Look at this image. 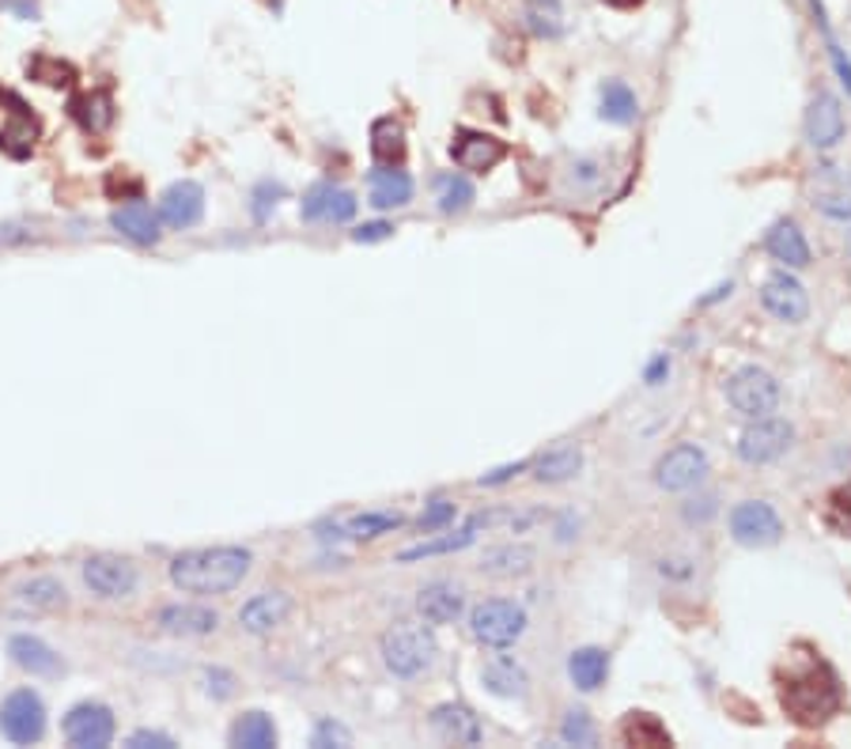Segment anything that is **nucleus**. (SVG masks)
<instances>
[{"instance_id": "obj_1", "label": "nucleus", "mask_w": 851, "mask_h": 749, "mask_svg": "<svg viewBox=\"0 0 851 749\" xmlns=\"http://www.w3.org/2000/svg\"><path fill=\"white\" fill-rule=\"evenodd\" d=\"M776 696L784 716L795 727H821L844 708V685H840L837 670H832L821 651L799 648L779 663L776 670Z\"/></svg>"}, {"instance_id": "obj_2", "label": "nucleus", "mask_w": 851, "mask_h": 749, "mask_svg": "<svg viewBox=\"0 0 851 749\" xmlns=\"http://www.w3.org/2000/svg\"><path fill=\"white\" fill-rule=\"evenodd\" d=\"M254 553L243 545H209V549H185L171 564L167 576L185 595H227L251 576Z\"/></svg>"}, {"instance_id": "obj_3", "label": "nucleus", "mask_w": 851, "mask_h": 749, "mask_svg": "<svg viewBox=\"0 0 851 749\" xmlns=\"http://www.w3.org/2000/svg\"><path fill=\"white\" fill-rule=\"evenodd\" d=\"M436 636L424 624H397L383 636V663L394 677H416L436 663Z\"/></svg>"}, {"instance_id": "obj_4", "label": "nucleus", "mask_w": 851, "mask_h": 749, "mask_svg": "<svg viewBox=\"0 0 851 749\" xmlns=\"http://www.w3.org/2000/svg\"><path fill=\"white\" fill-rule=\"evenodd\" d=\"M469 632L481 648H492V651H508L511 643L522 640L526 632V610L508 598H489V602L474 606L469 610Z\"/></svg>"}, {"instance_id": "obj_5", "label": "nucleus", "mask_w": 851, "mask_h": 749, "mask_svg": "<svg viewBox=\"0 0 851 749\" xmlns=\"http://www.w3.org/2000/svg\"><path fill=\"white\" fill-rule=\"evenodd\" d=\"M779 378L765 367L749 364V367H738L731 378H726V402L734 405V413H742L746 420L753 417H768V413L779 409Z\"/></svg>"}, {"instance_id": "obj_6", "label": "nucleus", "mask_w": 851, "mask_h": 749, "mask_svg": "<svg viewBox=\"0 0 851 749\" xmlns=\"http://www.w3.org/2000/svg\"><path fill=\"white\" fill-rule=\"evenodd\" d=\"M795 439V428L787 425L784 417H753L746 428H742L738 443H734V451H738V458L746 466H768L776 462L779 454H787V447H791Z\"/></svg>"}, {"instance_id": "obj_7", "label": "nucleus", "mask_w": 851, "mask_h": 749, "mask_svg": "<svg viewBox=\"0 0 851 749\" xmlns=\"http://www.w3.org/2000/svg\"><path fill=\"white\" fill-rule=\"evenodd\" d=\"M0 730L15 746L39 742L46 735V704H42V696L31 689L8 693L4 704H0Z\"/></svg>"}, {"instance_id": "obj_8", "label": "nucleus", "mask_w": 851, "mask_h": 749, "mask_svg": "<svg viewBox=\"0 0 851 749\" xmlns=\"http://www.w3.org/2000/svg\"><path fill=\"white\" fill-rule=\"evenodd\" d=\"M731 537L746 549H768L784 537V523H779L776 507L765 500H742L731 511Z\"/></svg>"}, {"instance_id": "obj_9", "label": "nucleus", "mask_w": 851, "mask_h": 749, "mask_svg": "<svg viewBox=\"0 0 851 749\" xmlns=\"http://www.w3.org/2000/svg\"><path fill=\"white\" fill-rule=\"evenodd\" d=\"M61 730H65L68 746H76V749H103V746L114 742V730H118V723H114V711L106 708V704L84 700V704H76V708L68 711L65 723H61Z\"/></svg>"}, {"instance_id": "obj_10", "label": "nucleus", "mask_w": 851, "mask_h": 749, "mask_svg": "<svg viewBox=\"0 0 851 749\" xmlns=\"http://www.w3.org/2000/svg\"><path fill=\"white\" fill-rule=\"evenodd\" d=\"M84 584L95 590L99 598H129L140 584L137 564L126 557H110V553H99V557H87L84 568H79Z\"/></svg>"}, {"instance_id": "obj_11", "label": "nucleus", "mask_w": 851, "mask_h": 749, "mask_svg": "<svg viewBox=\"0 0 851 749\" xmlns=\"http://www.w3.org/2000/svg\"><path fill=\"white\" fill-rule=\"evenodd\" d=\"M708 478V454L696 443H678L655 466V484L667 492H689Z\"/></svg>"}, {"instance_id": "obj_12", "label": "nucleus", "mask_w": 851, "mask_h": 749, "mask_svg": "<svg viewBox=\"0 0 851 749\" xmlns=\"http://www.w3.org/2000/svg\"><path fill=\"white\" fill-rule=\"evenodd\" d=\"M760 307L779 322L799 325V322H806V314H810V296H806V288L791 277V272L779 269L760 285Z\"/></svg>"}, {"instance_id": "obj_13", "label": "nucleus", "mask_w": 851, "mask_h": 749, "mask_svg": "<svg viewBox=\"0 0 851 749\" xmlns=\"http://www.w3.org/2000/svg\"><path fill=\"white\" fill-rule=\"evenodd\" d=\"M844 133H848V121H844V110H840V99L821 92L818 99L810 103V110H806V140H810V148H818V152H829V148H837L840 140H844Z\"/></svg>"}, {"instance_id": "obj_14", "label": "nucleus", "mask_w": 851, "mask_h": 749, "mask_svg": "<svg viewBox=\"0 0 851 749\" xmlns=\"http://www.w3.org/2000/svg\"><path fill=\"white\" fill-rule=\"evenodd\" d=\"M503 156H508V145L492 133H477V129H458L455 145H450V160L462 167V171H474V174L492 171Z\"/></svg>"}, {"instance_id": "obj_15", "label": "nucleus", "mask_w": 851, "mask_h": 749, "mask_svg": "<svg viewBox=\"0 0 851 749\" xmlns=\"http://www.w3.org/2000/svg\"><path fill=\"white\" fill-rule=\"evenodd\" d=\"M156 213H159V220H163L167 227H174V232H185V227H193L201 216H205V190H201L198 182H190V179L174 182V186L163 190Z\"/></svg>"}, {"instance_id": "obj_16", "label": "nucleus", "mask_w": 851, "mask_h": 749, "mask_svg": "<svg viewBox=\"0 0 851 749\" xmlns=\"http://www.w3.org/2000/svg\"><path fill=\"white\" fill-rule=\"evenodd\" d=\"M291 613V598L284 590H262L251 602H243L238 610V624H243L251 636H269L273 629H280Z\"/></svg>"}, {"instance_id": "obj_17", "label": "nucleus", "mask_w": 851, "mask_h": 749, "mask_svg": "<svg viewBox=\"0 0 851 749\" xmlns=\"http://www.w3.org/2000/svg\"><path fill=\"white\" fill-rule=\"evenodd\" d=\"M357 205L360 201L349 190L322 182L304 197V220H310V224H349L357 216Z\"/></svg>"}, {"instance_id": "obj_18", "label": "nucleus", "mask_w": 851, "mask_h": 749, "mask_svg": "<svg viewBox=\"0 0 851 749\" xmlns=\"http://www.w3.org/2000/svg\"><path fill=\"white\" fill-rule=\"evenodd\" d=\"M432 730L455 746H477L485 738L481 719H477V711L466 708V704H439V708L432 711Z\"/></svg>"}, {"instance_id": "obj_19", "label": "nucleus", "mask_w": 851, "mask_h": 749, "mask_svg": "<svg viewBox=\"0 0 851 749\" xmlns=\"http://www.w3.org/2000/svg\"><path fill=\"white\" fill-rule=\"evenodd\" d=\"M110 224L114 232L121 235V239L137 243V246H156L159 243V227H163V220H159V213H152V205H145V201H129V205L114 208L110 213Z\"/></svg>"}, {"instance_id": "obj_20", "label": "nucleus", "mask_w": 851, "mask_h": 749, "mask_svg": "<svg viewBox=\"0 0 851 749\" xmlns=\"http://www.w3.org/2000/svg\"><path fill=\"white\" fill-rule=\"evenodd\" d=\"M405 526L402 511H360V515H344L333 523V534L326 537H349V542H375L383 534H394Z\"/></svg>"}, {"instance_id": "obj_21", "label": "nucleus", "mask_w": 851, "mask_h": 749, "mask_svg": "<svg viewBox=\"0 0 851 749\" xmlns=\"http://www.w3.org/2000/svg\"><path fill=\"white\" fill-rule=\"evenodd\" d=\"M813 208L829 220L851 224V174H844V167H821V186L813 190Z\"/></svg>"}, {"instance_id": "obj_22", "label": "nucleus", "mask_w": 851, "mask_h": 749, "mask_svg": "<svg viewBox=\"0 0 851 749\" xmlns=\"http://www.w3.org/2000/svg\"><path fill=\"white\" fill-rule=\"evenodd\" d=\"M765 250L776 261H784L787 269H806L810 266V243H806L802 227L795 220H776L765 235Z\"/></svg>"}, {"instance_id": "obj_23", "label": "nucleus", "mask_w": 851, "mask_h": 749, "mask_svg": "<svg viewBox=\"0 0 851 749\" xmlns=\"http://www.w3.org/2000/svg\"><path fill=\"white\" fill-rule=\"evenodd\" d=\"M466 610V598L455 584H428L416 595V613L424 617V624H450L458 621Z\"/></svg>"}, {"instance_id": "obj_24", "label": "nucleus", "mask_w": 851, "mask_h": 749, "mask_svg": "<svg viewBox=\"0 0 851 749\" xmlns=\"http://www.w3.org/2000/svg\"><path fill=\"white\" fill-rule=\"evenodd\" d=\"M159 629L171 636H209L220 629V617L209 606H163L159 610Z\"/></svg>"}, {"instance_id": "obj_25", "label": "nucleus", "mask_w": 851, "mask_h": 749, "mask_svg": "<svg viewBox=\"0 0 851 749\" xmlns=\"http://www.w3.org/2000/svg\"><path fill=\"white\" fill-rule=\"evenodd\" d=\"M8 655H12V663L26 670V674H39V677H50L61 670V655L50 648V643H42L39 636H12L8 640Z\"/></svg>"}, {"instance_id": "obj_26", "label": "nucleus", "mask_w": 851, "mask_h": 749, "mask_svg": "<svg viewBox=\"0 0 851 749\" xmlns=\"http://www.w3.org/2000/svg\"><path fill=\"white\" fill-rule=\"evenodd\" d=\"M481 682L492 696H503V700H515V696H526V670H522L511 655H496L492 663H485Z\"/></svg>"}, {"instance_id": "obj_27", "label": "nucleus", "mask_w": 851, "mask_h": 749, "mask_svg": "<svg viewBox=\"0 0 851 749\" xmlns=\"http://www.w3.org/2000/svg\"><path fill=\"white\" fill-rule=\"evenodd\" d=\"M567 677L579 693H594L609 677V651L602 648H579L567 655Z\"/></svg>"}, {"instance_id": "obj_28", "label": "nucleus", "mask_w": 851, "mask_h": 749, "mask_svg": "<svg viewBox=\"0 0 851 749\" xmlns=\"http://www.w3.org/2000/svg\"><path fill=\"white\" fill-rule=\"evenodd\" d=\"M545 511L542 507H489L481 515H474L469 523L477 531H508V534H526L534 531L538 523H545Z\"/></svg>"}, {"instance_id": "obj_29", "label": "nucleus", "mask_w": 851, "mask_h": 749, "mask_svg": "<svg viewBox=\"0 0 851 749\" xmlns=\"http://www.w3.org/2000/svg\"><path fill=\"white\" fill-rule=\"evenodd\" d=\"M413 201V179L394 167H375L371 171V205L375 208H402Z\"/></svg>"}, {"instance_id": "obj_30", "label": "nucleus", "mask_w": 851, "mask_h": 749, "mask_svg": "<svg viewBox=\"0 0 851 749\" xmlns=\"http://www.w3.org/2000/svg\"><path fill=\"white\" fill-rule=\"evenodd\" d=\"M530 568H534V549L530 545H496V549H485L481 557V571L496 579L526 576Z\"/></svg>"}, {"instance_id": "obj_31", "label": "nucleus", "mask_w": 851, "mask_h": 749, "mask_svg": "<svg viewBox=\"0 0 851 749\" xmlns=\"http://www.w3.org/2000/svg\"><path fill=\"white\" fill-rule=\"evenodd\" d=\"M583 470V451L575 443H561L553 451H545L534 462V478L542 484H564Z\"/></svg>"}, {"instance_id": "obj_32", "label": "nucleus", "mask_w": 851, "mask_h": 749, "mask_svg": "<svg viewBox=\"0 0 851 749\" xmlns=\"http://www.w3.org/2000/svg\"><path fill=\"white\" fill-rule=\"evenodd\" d=\"M477 542V526L466 523L462 531H447L432 542H421V545H409V549L397 553V564H413V560H424V557H443V553H462L469 545Z\"/></svg>"}, {"instance_id": "obj_33", "label": "nucleus", "mask_w": 851, "mask_h": 749, "mask_svg": "<svg viewBox=\"0 0 851 749\" xmlns=\"http://www.w3.org/2000/svg\"><path fill=\"white\" fill-rule=\"evenodd\" d=\"M232 746H238V749H273L277 746V723L265 716V711H246V716H238L235 727H232Z\"/></svg>"}, {"instance_id": "obj_34", "label": "nucleus", "mask_w": 851, "mask_h": 749, "mask_svg": "<svg viewBox=\"0 0 851 749\" xmlns=\"http://www.w3.org/2000/svg\"><path fill=\"white\" fill-rule=\"evenodd\" d=\"M636 114H640V103H636V92L625 81H606L602 84V118L609 126H632Z\"/></svg>"}, {"instance_id": "obj_35", "label": "nucleus", "mask_w": 851, "mask_h": 749, "mask_svg": "<svg viewBox=\"0 0 851 749\" xmlns=\"http://www.w3.org/2000/svg\"><path fill=\"white\" fill-rule=\"evenodd\" d=\"M620 738L628 746H670V730L651 711H628V719L620 723Z\"/></svg>"}, {"instance_id": "obj_36", "label": "nucleus", "mask_w": 851, "mask_h": 749, "mask_svg": "<svg viewBox=\"0 0 851 749\" xmlns=\"http://www.w3.org/2000/svg\"><path fill=\"white\" fill-rule=\"evenodd\" d=\"M15 598H20V606H26V610L53 613V610L65 606V587H61L53 576H39V579H31V584H23L20 590H15Z\"/></svg>"}, {"instance_id": "obj_37", "label": "nucleus", "mask_w": 851, "mask_h": 749, "mask_svg": "<svg viewBox=\"0 0 851 749\" xmlns=\"http://www.w3.org/2000/svg\"><path fill=\"white\" fill-rule=\"evenodd\" d=\"M371 156H375L379 163H402L405 156V129L397 126L394 118H379L375 126H371Z\"/></svg>"}, {"instance_id": "obj_38", "label": "nucleus", "mask_w": 851, "mask_h": 749, "mask_svg": "<svg viewBox=\"0 0 851 749\" xmlns=\"http://www.w3.org/2000/svg\"><path fill=\"white\" fill-rule=\"evenodd\" d=\"M73 114L87 133H103V129L114 121V103H110V95L106 92H92V95H79V99H73Z\"/></svg>"}, {"instance_id": "obj_39", "label": "nucleus", "mask_w": 851, "mask_h": 749, "mask_svg": "<svg viewBox=\"0 0 851 749\" xmlns=\"http://www.w3.org/2000/svg\"><path fill=\"white\" fill-rule=\"evenodd\" d=\"M436 186H439L443 213H466V208L474 205V186H469V179H462V174H443Z\"/></svg>"}, {"instance_id": "obj_40", "label": "nucleus", "mask_w": 851, "mask_h": 749, "mask_svg": "<svg viewBox=\"0 0 851 749\" xmlns=\"http://www.w3.org/2000/svg\"><path fill=\"white\" fill-rule=\"evenodd\" d=\"M826 526L840 537H851V481L829 492L826 500Z\"/></svg>"}, {"instance_id": "obj_41", "label": "nucleus", "mask_w": 851, "mask_h": 749, "mask_svg": "<svg viewBox=\"0 0 851 749\" xmlns=\"http://www.w3.org/2000/svg\"><path fill=\"white\" fill-rule=\"evenodd\" d=\"M561 738L567 746H594V723L583 708L567 711L564 723H561Z\"/></svg>"}, {"instance_id": "obj_42", "label": "nucleus", "mask_w": 851, "mask_h": 749, "mask_svg": "<svg viewBox=\"0 0 851 749\" xmlns=\"http://www.w3.org/2000/svg\"><path fill=\"white\" fill-rule=\"evenodd\" d=\"M447 523H455V504H450V500H432V504L421 511V531L424 534L443 531Z\"/></svg>"}, {"instance_id": "obj_43", "label": "nucleus", "mask_w": 851, "mask_h": 749, "mask_svg": "<svg viewBox=\"0 0 851 749\" xmlns=\"http://www.w3.org/2000/svg\"><path fill=\"white\" fill-rule=\"evenodd\" d=\"M310 742H315V746H349V742H352V735L341 727V723H333V719H318L315 738H310Z\"/></svg>"}, {"instance_id": "obj_44", "label": "nucleus", "mask_w": 851, "mask_h": 749, "mask_svg": "<svg viewBox=\"0 0 851 749\" xmlns=\"http://www.w3.org/2000/svg\"><path fill=\"white\" fill-rule=\"evenodd\" d=\"M394 235V224H386V220H371V224H360L357 232H352V239L357 243H379V239H390Z\"/></svg>"}, {"instance_id": "obj_45", "label": "nucleus", "mask_w": 851, "mask_h": 749, "mask_svg": "<svg viewBox=\"0 0 851 749\" xmlns=\"http://www.w3.org/2000/svg\"><path fill=\"white\" fill-rule=\"evenodd\" d=\"M129 746L132 749H171L174 746V738L171 735H159V730H137V735L129 738Z\"/></svg>"}, {"instance_id": "obj_46", "label": "nucleus", "mask_w": 851, "mask_h": 749, "mask_svg": "<svg viewBox=\"0 0 851 749\" xmlns=\"http://www.w3.org/2000/svg\"><path fill=\"white\" fill-rule=\"evenodd\" d=\"M522 470H530V462H511V466H500V470H492V473H485V478H477V484L481 489H492V484H503V481H511L515 473H522Z\"/></svg>"}, {"instance_id": "obj_47", "label": "nucleus", "mask_w": 851, "mask_h": 749, "mask_svg": "<svg viewBox=\"0 0 851 749\" xmlns=\"http://www.w3.org/2000/svg\"><path fill=\"white\" fill-rule=\"evenodd\" d=\"M205 677H209V693H216L220 700H224V696H232V693H235V677L227 674V670H209Z\"/></svg>"}, {"instance_id": "obj_48", "label": "nucleus", "mask_w": 851, "mask_h": 749, "mask_svg": "<svg viewBox=\"0 0 851 749\" xmlns=\"http://www.w3.org/2000/svg\"><path fill=\"white\" fill-rule=\"evenodd\" d=\"M0 8L23 15V20H39V4H34V0H0Z\"/></svg>"}, {"instance_id": "obj_49", "label": "nucleus", "mask_w": 851, "mask_h": 749, "mask_svg": "<svg viewBox=\"0 0 851 749\" xmlns=\"http://www.w3.org/2000/svg\"><path fill=\"white\" fill-rule=\"evenodd\" d=\"M667 372H670V360H667V356H659L651 367H647V383L659 386V383H662V375H667Z\"/></svg>"}, {"instance_id": "obj_50", "label": "nucleus", "mask_w": 851, "mask_h": 749, "mask_svg": "<svg viewBox=\"0 0 851 749\" xmlns=\"http://www.w3.org/2000/svg\"><path fill=\"white\" fill-rule=\"evenodd\" d=\"M602 4H609V8H620V12H628V8H640L643 0H602Z\"/></svg>"}, {"instance_id": "obj_51", "label": "nucleus", "mask_w": 851, "mask_h": 749, "mask_svg": "<svg viewBox=\"0 0 851 749\" xmlns=\"http://www.w3.org/2000/svg\"><path fill=\"white\" fill-rule=\"evenodd\" d=\"M848 258H851V232H848Z\"/></svg>"}]
</instances>
